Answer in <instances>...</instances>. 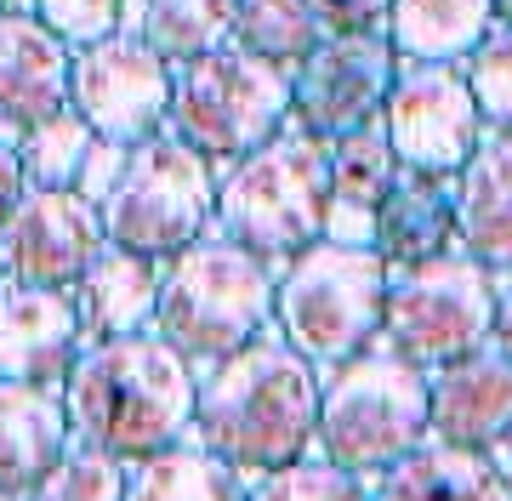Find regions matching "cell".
Returning <instances> with one entry per match:
<instances>
[{
  "label": "cell",
  "mask_w": 512,
  "mask_h": 501,
  "mask_svg": "<svg viewBox=\"0 0 512 501\" xmlns=\"http://www.w3.org/2000/svg\"><path fill=\"white\" fill-rule=\"evenodd\" d=\"M188 433L217 462L256 479L302 462L319 433V371L279 336H256L205 365Z\"/></svg>",
  "instance_id": "1"
},
{
  "label": "cell",
  "mask_w": 512,
  "mask_h": 501,
  "mask_svg": "<svg viewBox=\"0 0 512 501\" xmlns=\"http://www.w3.org/2000/svg\"><path fill=\"white\" fill-rule=\"evenodd\" d=\"M194 388H200V376L183 353L154 331H137L86 342L57 393H63L74 439L131 467L188 439Z\"/></svg>",
  "instance_id": "2"
},
{
  "label": "cell",
  "mask_w": 512,
  "mask_h": 501,
  "mask_svg": "<svg viewBox=\"0 0 512 501\" xmlns=\"http://www.w3.org/2000/svg\"><path fill=\"white\" fill-rule=\"evenodd\" d=\"M325 211H330L325 143L296 131L291 120L268 143H256L251 154L217 166L211 234L256 251L262 262H291L296 251L325 240Z\"/></svg>",
  "instance_id": "3"
},
{
  "label": "cell",
  "mask_w": 512,
  "mask_h": 501,
  "mask_svg": "<svg viewBox=\"0 0 512 501\" xmlns=\"http://www.w3.org/2000/svg\"><path fill=\"white\" fill-rule=\"evenodd\" d=\"M274 325V262L256 251L200 234L177 257L160 262L154 336L171 342L188 365H217L222 353L245 348Z\"/></svg>",
  "instance_id": "4"
},
{
  "label": "cell",
  "mask_w": 512,
  "mask_h": 501,
  "mask_svg": "<svg viewBox=\"0 0 512 501\" xmlns=\"http://www.w3.org/2000/svg\"><path fill=\"white\" fill-rule=\"evenodd\" d=\"M433 439L427 433V371L404 353L370 342L319 376V433L313 445L359 479H382L393 462Z\"/></svg>",
  "instance_id": "5"
},
{
  "label": "cell",
  "mask_w": 512,
  "mask_h": 501,
  "mask_svg": "<svg viewBox=\"0 0 512 501\" xmlns=\"http://www.w3.org/2000/svg\"><path fill=\"white\" fill-rule=\"evenodd\" d=\"M387 308V262L376 245L313 240L274 274V325L279 342L296 348L308 365L330 371L370 342H382Z\"/></svg>",
  "instance_id": "6"
},
{
  "label": "cell",
  "mask_w": 512,
  "mask_h": 501,
  "mask_svg": "<svg viewBox=\"0 0 512 501\" xmlns=\"http://www.w3.org/2000/svg\"><path fill=\"white\" fill-rule=\"evenodd\" d=\"M211 211H217V166L171 131L131 143L114 188L97 200L103 240L154 262L211 234Z\"/></svg>",
  "instance_id": "7"
},
{
  "label": "cell",
  "mask_w": 512,
  "mask_h": 501,
  "mask_svg": "<svg viewBox=\"0 0 512 501\" xmlns=\"http://www.w3.org/2000/svg\"><path fill=\"white\" fill-rule=\"evenodd\" d=\"M291 120V75L251 57L245 46L222 40L194 63H177L171 75V109L165 131L200 149L211 166L251 154Z\"/></svg>",
  "instance_id": "8"
},
{
  "label": "cell",
  "mask_w": 512,
  "mask_h": 501,
  "mask_svg": "<svg viewBox=\"0 0 512 501\" xmlns=\"http://www.w3.org/2000/svg\"><path fill=\"white\" fill-rule=\"evenodd\" d=\"M495 302H501L495 274L461 251L410 262V268H387L382 342L421 371H439L450 359L490 348Z\"/></svg>",
  "instance_id": "9"
},
{
  "label": "cell",
  "mask_w": 512,
  "mask_h": 501,
  "mask_svg": "<svg viewBox=\"0 0 512 501\" xmlns=\"http://www.w3.org/2000/svg\"><path fill=\"white\" fill-rule=\"evenodd\" d=\"M382 131L404 171L456 177L484 143V114L467 92L461 63H399L382 103Z\"/></svg>",
  "instance_id": "10"
},
{
  "label": "cell",
  "mask_w": 512,
  "mask_h": 501,
  "mask_svg": "<svg viewBox=\"0 0 512 501\" xmlns=\"http://www.w3.org/2000/svg\"><path fill=\"white\" fill-rule=\"evenodd\" d=\"M171 63L143 35H103L69 57V109L109 143H143L165 131Z\"/></svg>",
  "instance_id": "11"
},
{
  "label": "cell",
  "mask_w": 512,
  "mask_h": 501,
  "mask_svg": "<svg viewBox=\"0 0 512 501\" xmlns=\"http://www.w3.org/2000/svg\"><path fill=\"white\" fill-rule=\"evenodd\" d=\"M393 75H399V52L382 29L325 35L291 69V126L319 143L370 126V120H382Z\"/></svg>",
  "instance_id": "12"
},
{
  "label": "cell",
  "mask_w": 512,
  "mask_h": 501,
  "mask_svg": "<svg viewBox=\"0 0 512 501\" xmlns=\"http://www.w3.org/2000/svg\"><path fill=\"white\" fill-rule=\"evenodd\" d=\"M103 217L74 188H23L12 217L0 223V279L69 291L103 251Z\"/></svg>",
  "instance_id": "13"
},
{
  "label": "cell",
  "mask_w": 512,
  "mask_h": 501,
  "mask_svg": "<svg viewBox=\"0 0 512 501\" xmlns=\"http://www.w3.org/2000/svg\"><path fill=\"white\" fill-rule=\"evenodd\" d=\"M427 433L456 450H501L512 433V365L495 348L427 371Z\"/></svg>",
  "instance_id": "14"
},
{
  "label": "cell",
  "mask_w": 512,
  "mask_h": 501,
  "mask_svg": "<svg viewBox=\"0 0 512 501\" xmlns=\"http://www.w3.org/2000/svg\"><path fill=\"white\" fill-rule=\"evenodd\" d=\"M80 348H86V336H80L69 291H40V285H6L0 279V382L63 388Z\"/></svg>",
  "instance_id": "15"
},
{
  "label": "cell",
  "mask_w": 512,
  "mask_h": 501,
  "mask_svg": "<svg viewBox=\"0 0 512 501\" xmlns=\"http://www.w3.org/2000/svg\"><path fill=\"white\" fill-rule=\"evenodd\" d=\"M456 251L490 274H512V131H484L456 171Z\"/></svg>",
  "instance_id": "16"
},
{
  "label": "cell",
  "mask_w": 512,
  "mask_h": 501,
  "mask_svg": "<svg viewBox=\"0 0 512 501\" xmlns=\"http://www.w3.org/2000/svg\"><path fill=\"white\" fill-rule=\"evenodd\" d=\"M69 57L29 12H0V120L23 131L69 109Z\"/></svg>",
  "instance_id": "17"
},
{
  "label": "cell",
  "mask_w": 512,
  "mask_h": 501,
  "mask_svg": "<svg viewBox=\"0 0 512 501\" xmlns=\"http://www.w3.org/2000/svg\"><path fill=\"white\" fill-rule=\"evenodd\" d=\"M74 319L86 342H109V336H137L154 331V302H160V262L103 245L97 262L69 285Z\"/></svg>",
  "instance_id": "18"
},
{
  "label": "cell",
  "mask_w": 512,
  "mask_h": 501,
  "mask_svg": "<svg viewBox=\"0 0 512 501\" xmlns=\"http://www.w3.org/2000/svg\"><path fill=\"white\" fill-rule=\"evenodd\" d=\"M376 251L387 268H410V262L456 251V177L399 171L376 205Z\"/></svg>",
  "instance_id": "19"
},
{
  "label": "cell",
  "mask_w": 512,
  "mask_h": 501,
  "mask_svg": "<svg viewBox=\"0 0 512 501\" xmlns=\"http://www.w3.org/2000/svg\"><path fill=\"white\" fill-rule=\"evenodd\" d=\"M69 445L74 433L63 393L0 382V496H29Z\"/></svg>",
  "instance_id": "20"
},
{
  "label": "cell",
  "mask_w": 512,
  "mask_h": 501,
  "mask_svg": "<svg viewBox=\"0 0 512 501\" xmlns=\"http://www.w3.org/2000/svg\"><path fill=\"white\" fill-rule=\"evenodd\" d=\"M370 501H512V473L490 450H456L427 439L387 467Z\"/></svg>",
  "instance_id": "21"
},
{
  "label": "cell",
  "mask_w": 512,
  "mask_h": 501,
  "mask_svg": "<svg viewBox=\"0 0 512 501\" xmlns=\"http://www.w3.org/2000/svg\"><path fill=\"white\" fill-rule=\"evenodd\" d=\"M495 29V0H393L382 35L399 63H461Z\"/></svg>",
  "instance_id": "22"
},
{
  "label": "cell",
  "mask_w": 512,
  "mask_h": 501,
  "mask_svg": "<svg viewBox=\"0 0 512 501\" xmlns=\"http://www.w3.org/2000/svg\"><path fill=\"white\" fill-rule=\"evenodd\" d=\"M120 501H245V473L183 439V445L131 462Z\"/></svg>",
  "instance_id": "23"
},
{
  "label": "cell",
  "mask_w": 512,
  "mask_h": 501,
  "mask_svg": "<svg viewBox=\"0 0 512 501\" xmlns=\"http://www.w3.org/2000/svg\"><path fill=\"white\" fill-rule=\"evenodd\" d=\"M228 40L291 75L296 63L325 40V29H319V18H313L308 0H234Z\"/></svg>",
  "instance_id": "24"
},
{
  "label": "cell",
  "mask_w": 512,
  "mask_h": 501,
  "mask_svg": "<svg viewBox=\"0 0 512 501\" xmlns=\"http://www.w3.org/2000/svg\"><path fill=\"white\" fill-rule=\"evenodd\" d=\"M325 166H330V200L365 205V211L382 205V194L393 188V177L404 171L399 154H393V143H387L382 120L330 137V143H325Z\"/></svg>",
  "instance_id": "25"
},
{
  "label": "cell",
  "mask_w": 512,
  "mask_h": 501,
  "mask_svg": "<svg viewBox=\"0 0 512 501\" xmlns=\"http://www.w3.org/2000/svg\"><path fill=\"white\" fill-rule=\"evenodd\" d=\"M228 23H234V0H143L137 35L177 69V63H194L200 52L222 46Z\"/></svg>",
  "instance_id": "26"
},
{
  "label": "cell",
  "mask_w": 512,
  "mask_h": 501,
  "mask_svg": "<svg viewBox=\"0 0 512 501\" xmlns=\"http://www.w3.org/2000/svg\"><path fill=\"white\" fill-rule=\"evenodd\" d=\"M86 149H92V126L74 109L23 126V137H18L23 183L29 188H74V177L86 166Z\"/></svg>",
  "instance_id": "27"
},
{
  "label": "cell",
  "mask_w": 512,
  "mask_h": 501,
  "mask_svg": "<svg viewBox=\"0 0 512 501\" xmlns=\"http://www.w3.org/2000/svg\"><path fill=\"white\" fill-rule=\"evenodd\" d=\"M120 496H126V462L74 439L23 501H120Z\"/></svg>",
  "instance_id": "28"
},
{
  "label": "cell",
  "mask_w": 512,
  "mask_h": 501,
  "mask_svg": "<svg viewBox=\"0 0 512 501\" xmlns=\"http://www.w3.org/2000/svg\"><path fill=\"white\" fill-rule=\"evenodd\" d=\"M245 501H370L365 479L348 473V467L336 462H291V467H274V473H262L256 484H245Z\"/></svg>",
  "instance_id": "29"
},
{
  "label": "cell",
  "mask_w": 512,
  "mask_h": 501,
  "mask_svg": "<svg viewBox=\"0 0 512 501\" xmlns=\"http://www.w3.org/2000/svg\"><path fill=\"white\" fill-rule=\"evenodd\" d=\"M461 75H467V92L484 114V131H512V29L495 23L490 35L461 57Z\"/></svg>",
  "instance_id": "30"
},
{
  "label": "cell",
  "mask_w": 512,
  "mask_h": 501,
  "mask_svg": "<svg viewBox=\"0 0 512 501\" xmlns=\"http://www.w3.org/2000/svg\"><path fill=\"white\" fill-rule=\"evenodd\" d=\"M120 6L126 0H29V18L52 29L69 52H80L103 35H120Z\"/></svg>",
  "instance_id": "31"
},
{
  "label": "cell",
  "mask_w": 512,
  "mask_h": 501,
  "mask_svg": "<svg viewBox=\"0 0 512 501\" xmlns=\"http://www.w3.org/2000/svg\"><path fill=\"white\" fill-rule=\"evenodd\" d=\"M308 6L325 35H365V29H382L387 23L393 0H308Z\"/></svg>",
  "instance_id": "32"
},
{
  "label": "cell",
  "mask_w": 512,
  "mask_h": 501,
  "mask_svg": "<svg viewBox=\"0 0 512 501\" xmlns=\"http://www.w3.org/2000/svg\"><path fill=\"white\" fill-rule=\"evenodd\" d=\"M126 149L131 143H109V137H92V149H86V166H80V177H74V194H86V200H103L114 188V177H120V166H126Z\"/></svg>",
  "instance_id": "33"
},
{
  "label": "cell",
  "mask_w": 512,
  "mask_h": 501,
  "mask_svg": "<svg viewBox=\"0 0 512 501\" xmlns=\"http://www.w3.org/2000/svg\"><path fill=\"white\" fill-rule=\"evenodd\" d=\"M325 240H336V245H376V211L330 200V211H325Z\"/></svg>",
  "instance_id": "34"
},
{
  "label": "cell",
  "mask_w": 512,
  "mask_h": 501,
  "mask_svg": "<svg viewBox=\"0 0 512 501\" xmlns=\"http://www.w3.org/2000/svg\"><path fill=\"white\" fill-rule=\"evenodd\" d=\"M23 166H18V149H12V143H0V223H6V217H12V205L23 200Z\"/></svg>",
  "instance_id": "35"
},
{
  "label": "cell",
  "mask_w": 512,
  "mask_h": 501,
  "mask_svg": "<svg viewBox=\"0 0 512 501\" xmlns=\"http://www.w3.org/2000/svg\"><path fill=\"white\" fill-rule=\"evenodd\" d=\"M490 348L512 365V285L501 291V302H495V331H490Z\"/></svg>",
  "instance_id": "36"
},
{
  "label": "cell",
  "mask_w": 512,
  "mask_h": 501,
  "mask_svg": "<svg viewBox=\"0 0 512 501\" xmlns=\"http://www.w3.org/2000/svg\"><path fill=\"white\" fill-rule=\"evenodd\" d=\"M495 23H501V29H512V0H495Z\"/></svg>",
  "instance_id": "37"
},
{
  "label": "cell",
  "mask_w": 512,
  "mask_h": 501,
  "mask_svg": "<svg viewBox=\"0 0 512 501\" xmlns=\"http://www.w3.org/2000/svg\"><path fill=\"white\" fill-rule=\"evenodd\" d=\"M0 501H23V496H0Z\"/></svg>",
  "instance_id": "38"
},
{
  "label": "cell",
  "mask_w": 512,
  "mask_h": 501,
  "mask_svg": "<svg viewBox=\"0 0 512 501\" xmlns=\"http://www.w3.org/2000/svg\"><path fill=\"white\" fill-rule=\"evenodd\" d=\"M507 450H512V433H507Z\"/></svg>",
  "instance_id": "39"
}]
</instances>
